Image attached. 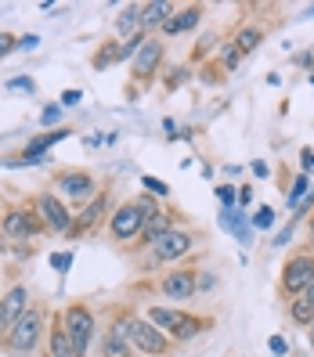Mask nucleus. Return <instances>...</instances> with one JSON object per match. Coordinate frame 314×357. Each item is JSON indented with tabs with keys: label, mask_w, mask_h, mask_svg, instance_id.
Listing matches in <instances>:
<instances>
[{
	"label": "nucleus",
	"mask_w": 314,
	"mask_h": 357,
	"mask_svg": "<svg viewBox=\"0 0 314 357\" xmlns=\"http://www.w3.org/2000/svg\"><path fill=\"white\" fill-rule=\"evenodd\" d=\"M232 44H235L242 54L257 51V47L264 44V29H257V26H246V29H239V33H235V40H232Z\"/></svg>",
	"instance_id": "22"
},
{
	"label": "nucleus",
	"mask_w": 314,
	"mask_h": 357,
	"mask_svg": "<svg viewBox=\"0 0 314 357\" xmlns=\"http://www.w3.org/2000/svg\"><path fill=\"white\" fill-rule=\"evenodd\" d=\"M101 357H134V347L116 325L109 332H101Z\"/></svg>",
	"instance_id": "17"
},
{
	"label": "nucleus",
	"mask_w": 314,
	"mask_h": 357,
	"mask_svg": "<svg viewBox=\"0 0 314 357\" xmlns=\"http://www.w3.org/2000/svg\"><path fill=\"white\" fill-rule=\"evenodd\" d=\"M134 202H137V209H141V217H144V220L159 213V206H156V199H152V195H137Z\"/></svg>",
	"instance_id": "28"
},
{
	"label": "nucleus",
	"mask_w": 314,
	"mask_h": 357,
	"mask_svg": "<svg viewBox=\"0 0 314 357\" xmlns=\"http://www.w3.org/2000/svg\"><path fill=\"white\" fill-rule=\"evenodd\" d=\"M141 227H144V217H141L137 202H123L116 213H112V220H109V231H112V238H116V242H130V238H137V235H141Z\"/></svg>",
	"instance_id": "9"
},
{
	"label": "nucleus",
	"mask_w": 314,
	"mask_h": 357,
	"mask_svg": "<svg viewBox=\"0 0 314 357\" xmlns=\"http://www.w3.org/2000/svg\"><path fill=\"white\" fill-rule=\"evenodd\" d=\"M217 199H220L224 209H232L235 199H239V188H235V184H220V188H217Z\"/></svg>",
	"instance_id": "26"
},
{
	"label": "nucleus",
	"mask_w": 314,
	"mask_h": 357,
	"mask_svg": "<svg viewBox=\"0 0 314 357\" xmlns=\"http://www.w3.org/2000/svg\"><path fill=\"white\" fill-rule=\"evenodd\" d=\"M141 184H144V188H149V192H152V195H170V188H166V184H163L159 177H141Z\"/></svg>",
	"instance_id": "29"
},
{
	"label": "nucleus",
	"mask_w": 314,
	"mask_h": 357,
	"mask_svg": "<svg viewBox=\"0 0 314 357\" xmlns=\"http://www.w3.org/2000/svg\"><path fill=\"white\" fill-rule=\"evenodd\" d=\"M199 18H202V8H199V4H188L184 11H174L170 18H166V26H163V33H166V36H177V33H188V29H195V26H199Z\"/></svg>",
	"instance_id": "16"
},
{
	"label": "nucleus",
	"mask_w": 314,
	"mask_h": 357,
	"mask_svg": "<svg viewBox=\"0 0 314 357\" xmlns=\"http://www.w3.org/2000/svg\"><path fill=\"white\" fill-rule=\"evenodd\" d=\"M116 29L123 33V36H137L141 33V8H127V11H123L119 15V22H116Z\"/></svg>",
	"instance_id": "23"
},
{
	"label": "nucleus",
	"mask_w": 314,
	"mask_h": 357,
	"mask_svg": "<svg viewBox=\"0 0 314 357\" xmlns=\"http://www.w3.org/2000/svg\"><path fill=\"white\" fill-rule=\"evenodd\" d=\"M47 354L51 357H80L76 347H73V340L66 335V328H61V321H54V328L47 332Z\"/></svg>",
	"instance_id": "19"
},
{
	"label": "nucleus",
	"mask_w": 314,
	"mask_h": 357,
	"mask_svg": "<svg viewBox=\"0 0 314 357\" xmlns=\"http://www.w3.org/2000/svg\"><path fill=\"white\" fill-rule=\"evenodd\" d=\"M152 260L156 264H174V260H181V257H188L195 249V235L192 231H184V227H170L166 235H159L152 245Z\"/></svg>",
	"instance_id": "5"
},
{
	"label": "nucleus",
	"mask_w": 314,
	"mask_h": 357,
	"mask_svg": "<svg viewBox=\"0 0 314 357\" xmlns=\"http://www.w3.org/2000/svg\"><path fill=\"white\" fill-rule=\"evenodd\" d=\"M239 202H242V206L253 202V188H239Z\"/></svg>",
	"instance_id": "42"
},
{
	"label": "nucleus",
	"mask_w": 314,
	"mask_h": 357,
	"mask_svg": "<svg viewBox=\"0 0 314 357\" xmlns=\"http://www.w3.org/2000/svg\"><path fill=\"white\" fill-rule=\"evenodd\" d=\"M51 264H54L58 271H69V264H73V253H58V257H51Z\"/></svg>",
	"instance_id": "39"
},
{
	"label": "nucleus",
	"mask_w": 314,
	"mask_h": 357,
	"mask_svg": "<svg viewBox=\"0 0 314 357\" xmlns=\"http://www.w3.org/2000/svg\"><path fill=\"white\" fill-rule=\"evenodd\" d=\"M249 224H253V227H271V224H275V209H271V206H260L257 217H249Z\"/></svg>",
	"instance_id": "27"
},
{
	"label": "nucleus",
	"mask_w": 314,
	"mask_h": 357,
	"mask_svg": "<svg viewBox=\"0 0 314 357\" xmlns=\"http://www.w3.org/2000/svg\"><path fill=\"white\" fill-rule=\"evenodd\" d=\"M40 227L44 224H40V217L33 209H11L4 217V235H11V238H36Z\"/></svg>",
	"instance_id": "13"
},
{
	"label": "nucleus",
	"mask_w": 314,
	"mask_h": 357,
	"mask_svg": "<svg viewBox=\"0 0 314 357\" xmlns=\"http://www.w3.org/2000/svg\"><path fill=\"white\" fill-rule=\"evenodd\" d=\"M300 166H304V174H314V152L311 149L300 152Z\"/></svg>",
	"instance_id": "36"
},
{
	"label": "nucleus",
	"mask_w": 314,
	"mask_h": 357,
	"mask_svg": "<svg viewBox=\"0 0 314 357\" xmlns=\"http://www.w3.org/2000/svg\"><path fill=\"white\" fill-rule=\"evenodd\" d=\"M311 209H314V188H311V192H307V199H304V202L297 206V217H307Z\"/></svg>",
	"instance_id": "34"
},
{
	"label": "nucleus",
	"mask_w": 314,
	"mask_h": 357,
	"mask_svg": "<svg viewBox=\"0 0 314 357\" xmlns=\"http://www.w3.org/2000/svg\"><path fill=\"white\" fill-rule=\"evenodd\" d=\"M307 285H314V253H297V257H289L285 267H282V292L297 300Z\"/></svg>",
	"instance_id": "6"
},
{
	"label": "nucleus",
	"mask_w": 314,
	"mask_h": 357,
	"mask_svg": "<svg viewBox=\"0 0 314 357\" xmlns=\"http://www.w3.org/2000/svg\"><path fill=\"white\" fill-rule=\"evenodd\" d=\"M58 116H61V109H58V105H47V109H44V116H40V123H44V127H51V123H58Z\"/></svg>",
	"instance_id": "32"
},
{
	"label": "nucleus",
	"mask_w": 314,
	"mask_h": 357,
	"mask_svg": "<svg viewBox=\"0 0 314 357\" xmlns=\"http://www.w3.org/2000/svg\"><path fill=\"white\" fill-rule=\"evenodd\" d=\"M239 61H242V51H239V47L232 44V40H227V44L220 47V66H227V69H235Z\"/></svg>",
	"instance_id": "25"
},
{
	"label": "nucleus",
	"mask_w": 314,
	"mask_h": 357,
	"mask_svg": "<svg viewBox=\"0 0 314 357\" xmlns=\"http://www.w3.org/2000/svg\"><path fill=\"white\" fill-rule=\"evenodd\" d=\"M40 340H44V310H40V307H29L22 318L8 328V335H0L4 350L15 354V357L33 354V350L40 347Z\"/></svg>",
	"instance_id": "3"
},
{
	"label": "nucleus",
	"mask_w": 314,
	"mask_h": 357,
	"mask_svg": "<svg viewBox=\"0 0 314 357\" xmlns=\"http://www.w3.org/2000/svg\"><path fill=\"white\" fill-rule=\"evenodd\" d=\"M311 83H314V73H311Z\"/></svg>",
	"instance_id": "46"
},
{
	"label": "nucleus",
	"mask_w": 314,
	"mask_h": 357,
	"mask_svg": "<svg viewBox=\"0 0 314 357\" xmlns=\"http://www.w3.org/2000/svg\"><path fill=\"white\" fill-rule=\"evenodd\" d=\"M29 310V289L26 285H11L0 300V335H8V328Z\"/></svg>",
	"instance_id": "10"
},
{
	"label": "nucleus",
	"mask_w": 314,
	"mask_h": 357,
	"mask_svg": "<svg viewBox=\"0 0 314 357\" xmlns=\"http://www.w3.org/2000/svg\"><path fill=\"white\" fill-rule=\"evenodd\" d=\"M105 209H109V199H105V195H94L87 206L80 209V217L73 220V231H69V235H83V231H94L98 220L105 217Z\"/></svg>",
	"instance_id": "14"
},
{
	"label": "nucleus",
	"mask_w": 314,
	"mask_h": 357,
	"mask_svg": "<svg viewBox=\"0 0 314 357\" xmlns=\"http://www.w3.org/2000/svg\"><path fill=\"white\" fill-rule=\"evenodd\" d=\"M58 192L66 195V199H76V202H83V199H94V177L91 174H80V170H66V174H58Z\"/></svg>",
	"instance_id": "12"
},
{
	"label": "nucleus",
	"mask_w": 314,
	"mask_h": 357,
	"mask_svg": "<svg viewBox=\"0 0 314 357\" xmlns=\"http://www.w3.org/2000/svg\"><path fill=\"white\" fill-rule=\"evenodd\" d=\"M36 44H40V36H33V33H29V36L18 40V47H15V51H36Z\"/></svg>",
	"instance_id": "35"
},
{
	"label": "nucleus",
	"mask_w": 314,
	"mask_h": 357,
	"mask_svg": "<svg viewBox=\"0 0 314 357\" xmlns=\"http://www.w3.org/2000/svg\"><path fill=\"white\" fill-rule=\"evenodd\" d=\"M249 170H253V177H267V174H271V170H267V162H260V159L249 166Z\"/></svg>",
	"instance_id": "41"
},
{
	"label": "nucleus",
	"mask_w": 314,
	"mask_h": 357,
	"mask_svg": "<svg viewBox=\"0 0 314 357\" xmlns=\"http://www.w3.org/2000/svg\"><path fill=\"white\" fill-rule=\"evenodd\" d=\"M15 47H18V40H11L8 33H0V58H4L8 51H15Z\"/></svg>",
	"instance_id": "37"
},
{
	"label": "nucleus",
	"mask_w": 314,
	"mask_h": 357,
	"mask_svg": "<svg viewBox=\"0 0 314 357\" xmlns=\"http://www.w3.org/2000/svg\"><path fill=\"white\" fill-rule=\"evenodd\" d=\"M163 54H166L163 40L149 36V40L141 44V51L134 54V76H137V79H152V76L159 73V66H163Z\"/></svg>",
	"instance_id": "11"
},
{
	"label": "nucleus",
	"mask_w": 314,
	"mask_h": 357,
	"mask_svg": "<svg viewBox=\"0 0 314 357\" xmlns=\"http://www.w3.org/2000/svg\"><path fill=\"white\" fill-rule=\"evenodd\" d=\"M170 15H174V4H166V0H152V4H141V33L149 36V29H163Z\"/></svg>",
	"instance_id": "15"
},
{
	"label": "nucleus",
	"mask_w": 314,
	"mask_h": 357,
	"mask_svg": "<svg viewBox=\"0 0 314 357\" xmlns=\"http://www.w3.org/2000/svg\"><path fill=\"white\" fill-rule=\"evenodd\" d=\"M80 101H83L80 91H66V94H61V105H80Z\"/></svg>",
	"instance_id": "40"
},
{
	"label": "nucleus",
	"mask_w": 314,
	"mask_h": 357,
	"mask_svg": "<svg viewBox=\"0 0 314 357\" xmlns=\"http://www.w3.org/2000/svg\"><path fill=\"white\" fill-rule=\"evenodd\" d=\"M159 292L163 296H170V300H192L195 292H199V271L192 267H174V271H166V275L159 278Z\"/></svg>",
	"instance_id": "8"
},
{
	"label": "nucleus",
	"mask_w": 314,
	"mask_h": 357,
	"mask_svg": "<svg viewBox=\"0 0 314 357\" xmlns=\"http://www.w3.org/2000/svg\"><path fill=\"white\" fill-rule=\"evenodd\" d=\"M8 87H11V91H33V79H29V76H18V79L8 83Z\"/></svg>",
	"instance_id": "38"
},
{
	"label": "nucleus",
	"mask_w": 314,
	"mask_h": 357,
	"mask_svg": "<svg viewBox=\"0 0 314 357\" xmlns=\"http://www.w3.org/2000/svg\"><path fill=\"white\" fill-rule=\"evenodd\" d=\"M116 328H119L123 335H127V343H130L137 354H144V357H166V354L174 350L170 335L159 332L149 318H141V314L123 310L119 318H116Z\"/></svg>",
	"instance_id": "1"
},
{
	"label": "nucleus",
	"mask_w": 314,
	"mask_h": 357,
	"mask_svg": "<svg viewBox=\"0 0 314 357\" xmlns=\"http://www.w3.org/2000/svg\"><path fill=\"white\" fill-rule=\"evenodd\" d=\"M271 354H275V357H282V354H289V343L282 340V335H271Z\"/></svg>",
	"instance_id": "33"
},
{
	"label": "nucleus",
	"mask_w": 314,
	"mask_h": 357,
	"mask_svg": "<svg viewBox=\"0 0 314 357\" xmlns=\"http://www.w3.org/2000/svg\"><path fill=\"white\" fill-rule=\"evenodd\" d=\"M220 224H224V231H232V235L246 245L249 242V227H246V213H242V209H224V213H220Z\"/></svg>",
	"instance_id": "20"
},
{
	"label": "nucleus",
	"mask_w": 314,
	"mask_h": 357,
	"mask_svg": "<svg viewBox=\"0 0 314 357\" xmlns=\"http://www.w3.org/2000/svg\"><path fill=\"white\" fill-rule=\"evenodd\" d=\"M307 192H311V177L307 174H300L297 181H292V188H289V195H285V202L292 206V209H297L304 199H307Z\"/></svg>",
	"instance_id": "24"
},
{
	"label": "nucleus",
	"mask_w": 314,
	"mask_h": 357,
	"mask_svg": "<svg viewBox=\"0 0 314 357\" xmlns=\"http://www.w3.org/2000/svg\"><path fill=\"white\" fill-rule=\"evenodd\" d=\"M36 217H40V224H44L47 231H54V235H69L73 220H76L69 209H66V202L54 199L51 192H44V195L36 199Z\"/></svg>",
	"instance_id": "7"
},
{
	"label": "nucleus",
	"mask_w": 314,
	"mask_h": 357,
	"mask_svg": "<svg viewBox=\"0 0 314 357\" xmlns=\"http://www.w3.org/2000/svg\"><path fill=\"white\" fill-rule=\"evenodd\" d=\"M61 328H66V335L73 340L76 354H80V357H87V350H91V343H94V335H98L94 310H91V307H83V303L66 307V314H61Z\"/></svg>",
	"instance_id": "4"
},
{
	"label": "nucleus",
	"mask_w": 314,
	"mask_h": 357,
	"mask_svg": "<svg viewBox=\"0 0 314 357\" xmlns=\"http://www.w3.org/2000/svg\"><path fill=\"white\" fill-rule=\"evenodd\" d=\"M304 18H314V8H307V11H304Z\"/></svg>",
	"instance_id": "43"
},
{
	"label": "nucleus",
	"mask_w": 314,
	"mask_h": 357,
	"mask_svg": "<svg viewBox=\"0 0 314 357\" xmlns=\"http://www.w3.org/2000/svg\"><path fill=\"white\" fill-rule=\"evenodd\" d=\"M144 318H149L159 332L170 335V343H192L214 325L209 318H195V314H184L177 307H163V303H152L149 310H144Z\"/></svg>",
	"instance_id": "2"
},
{
	"label": "nucleus",
	"mask_w": 314,
	"mask_h": 357,
	"mask_svg": "<svg viewBox=\"0 0 314 357\" xmlns=\"http://www.w3.org/2000/svg\"><path fill=\"white\" fill-rule=\"evenodd\" d=\"M311 343H314V321H311Z\"/></svg>",
	"instance_id": "45"
},
{
	"label": "nucleus",
	"mask_w": 314,
	"mask_h": 357,
	"mask_svg": "<svg viewBox=\"0 0 314 357\" xmlns=\"http://www.w3.org/2000/svg\"><path fill=\"white\" fill-rule=\"evenodd\" d=\"M289 318L297 321V325H307L311 328V321H314V285H307L300 296L289 303Z\"/></svg>",
	"instance_id": "18"
},
{
	"label": "nucleus",
	"mask_w": 314,
	"mask_h": 357,
	"mask_svg": "<svg viewBox=\"0 0 314 357\" xmlns=\"http://www.w3.org/2000/svg\"><path fill=\"white\" fill-rule=\"evenodd\" d=\"M311 245H314V220H311Z\"/></svg>",
	"instance_id": "44"
},
{
	"label": "nucleus",
	"mask_w": 314,
	"mask_h": 357,
	"mask_svg": "<svg viewBox=\"0 0 314 357\" xmlns=\"http://www.w3.org/2000/svg\"><path fill=\"white\" fill-rule=\"evenodd\" d=\"M289 238H292V224H285V227L278 231V235H275V242H271V245H275V249H285V245H289Z\"/></svg>",
	"instance_id": "30"
},
{
	"label": "nucleus",
	"mask_w": 314,
	"mask_h": 357,
	"mask_svg": "<svg viewBox=\"0 0 314 357\" xmlns=\"http://www.w3.org/2000/svg\"><path fill=\"white\" fill-rule=\"evenodd\" d=\"M209 289H217V275H214V271H202V278H199V292H209Z\"/></svg>",
	"instance_id": "31"
},
{
	"label": "nucleus",
	"mask_w": 314,
	"mask_h": 357,
	"mask_svg": "<svg viewBox=\"0 0 314 357\" xmlns=\"http://www.w3.org/2000/svg\"><path fill=\"white\" fill-rule=\"evenodd\" d=\"M170 227H174V224H170V217H166L163 209H159L156 217H149V220H144V227H141V242H144V245H152V242H156L159 235H166Z\"/></svg>",
	"instance_id": "21"
}]
</instances>
